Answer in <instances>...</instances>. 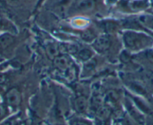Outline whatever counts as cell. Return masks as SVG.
<instances>
[{
    "label": "cell",
    "instance_id": "cell-1",
    "mask_svg": "<svg viewBox=\"0 0 153 125\" xmlns=\"http://www.w3.org/2000/svg\"><path fill=\"white\" fill-rule=\"evenodd\" d=\"M15 43V39L10 33L0 35V57H7L11 55Z\"/></svg>",
    "mask_w": 153,
    "mask_h": 125
},
{
    "label": "cell",
    "instance_id": "cell-2",
    "mask_svg": "<svg viewBox=\"0 0 153 125\" xmlns=\"http://www.w3.org/2000/svg\"><path fill=\"white\" fill-rule=\"evenodd\" d=\"M5 100L6 104L11 109H16L20 105L21 103V94L15 88L8 90L5 94Z\"/></svg>",
    "mask_w": 153,
    "mask_h": 125
},
{
    "label": "cell",
    "instance_id": "cell-3",
    "mask_svg": "<svg viewBox=\"0 0 153 125\" xmlns=\"http://www.w3.org/2000/svg\"><path fill=\"white\" fill-rule=\"evenodd\" d=\"M111 42L107 36H101L95 39L93 47L98 52H104L110 48Z\"/></svg>",
    "mask_w": 153,
    "mask_h": 125
},
{
    "label": "cell",
    "instance_id": "cell-4",
    "mask_svg": "<svg viewBox=\"0 0 153 125\" xmlns=\"http://www.w3.org/2000/svg\"><path fill=\"white\" fill-rule=\"evenodd\" d=\"M54 65L60 70H66L70 67L71 62L68 57L65 55H58L53 59Z\"/></svg>",
    "mask_w": 153,
    "mask_h": 125
},
{
    "label": "cell",
    "instance_id": "cell-5",
    "mask_svg": "<svg viewBox=\"0 0 153 125\" xmlns=\"http://www.w3.org/2000/svg\"><path fill=\"white\" fill-rule=\"evenodd\" d=\"M150 5L149 0H131L129 3V7L134 11H143Z\"/></svg>",
    "mask_w": 153,
    "mask_h": 125
},
{
    "label": "cell",
    "instance_id": "cell-6",
    "mask_svg": "<svg viewBox=\"0 0 153 125\" xmlns=\"http://www.w3.org/2000/svg\"><path fill=\"white\" fill-rule=\"evenodd\" d=\"M74 106V109L76 110V112L78 113H84L87 110L89 103H88L87 99L84 97H78L75 99Z\"/></svg>",
    "mask_w": 153,
    "mask_h": 125
},
{
    "label": "cell",
    "instance_id": "cell-7",
    "mask_svg": "<svg viewBox=\"0 0 153 125\" xmlns=\"http://www.w3.org/2000/svg\"><path fill=\"white\" fill-rule=\"evenodd\" d=\"M94 0H78L75 5V9L78 11H90L94 8Z\"/></svg>",
    "mask_w": 153,
    "mask_h": 125
},
{
    "label": "cell",
    "instance_id": "cell-8",
    "mask_svg": "<svg viewBox=\"0 0 153 125\" xmlns=\"http://www.w3.org/2000/svg\"><path fill=\"white\" fill-rule=\"evenodd\" d=\"M111 111L109 108L106 106L100 107L97 109L96 116L100 121H105L110 118Z\"/></svg>",
    "mask_w": 153,
    "mask_h": 125
},
{
    "label": "cell",
    "instance_id": "cell-9",
    "mask_svg": "<svg viewBox=\"0 0 153 125\" xmlns=\"http://www.w3.org/2000/svg\"><path fill=\"white\" fill-rule=\"evenodd\" d=\"M46 52L48 57L53 60L55 57H56L59 55V48L55 43H49L46 46Z\"/></svg>",
    "mask_w": 153,
    "mask_h": 125
},
{
    "label": "cell",
    "instance_id": "cell-10",
    "mask_svg": "<svg viewBox=\"0 0 153 125\" xmlns=\"http://www.w3.org/2000/svg\"><path fill=\"white\" fill-rule=\"evenodd\" d=\"M139 21L142 25L153 30V15L144 14V15L140 16Z\"/></svg>",
    "mask_w": 153,
    "mask_h": 125
},
{
    "label": "cell",
    "instance_id": "cell-11",
    "mask_svg": "<svg viewBox=\"0 0 153 125\" xmlns=\"http://www.w3.org/2000/svg\"><path fill=\"white\" fill-rule=\"evenodd\" d=\"M12 27V24L0 14V31H3L5 33H9L8 30L11 29Z\"/></svg>",
    "mask_w": 153,
    "mask_h": 125
},
{
    "label": "cell",
    "instance_id": "cell-12",
    "mask_svg": "<svg viewBox=\"0 0 153 125\" xmlns=\"http://www.w3.org/2000/svg\"><path fill=\"white\" fill-rule=\"evenodd\" d=\"M77 56L82 61L86 62L92 59V52L90 50L85 48V49H82L79 51L78 53H77Z\"/></svg>",
    "mask_w": 153,
    "mask_h": 125
},
{
    "label": "cell",
    "instance_id": "cell-13",
    "mask_svg": "<svg viewBox=\"0 0 153 125\" xmlns=\"http://www.w3.org/2000/svg\"><path fill=\"white\" fill-rule=\"evenodd\" d=\"M23 1H24V0H6L7 3L13 7L19 6V5H21V4L23 3Z\"/></svg>",
    "mask_w": 153,
    "mask_h": 125
},
{
    "label": "cell",
    "instance_id": "cell-14",
    "mask_svg": "<svg viewBox=\"0 0 153 125\" xmlns=\"http://www.w3.org/2000/svg\"><path fill=\"white\" fill-rule=\"evenodd\" d=\"M66 51L68 53H71V54H74V53L77 52V47H76L74 45H68L65 46Z\"/></svg>",
    "mask_w": 153,
    "mask_h": 125
},
{
    "label": "cell",
    "instance_id": "cell-15",
    "mask_svg": "<svg viewBox=\"0 0 153 125\" xmlns=\"http://www.w3.org/2000/svg\"><path fill=\"white\" fill-rule=\"evenodd\" d=\"M7 80V76L4 73L0 72V85L5 83Z\"/></svg>",
    "mask_w": 153,
    "mask_h": 125
},
{
    "label": "cell",
    "instance_id": "cell-16",
    "mask_svg": "<svg viewBox=\"0 0 153 125\" xmlns=\"http://www.w3.org/2000/svg\"><path fill=\"white\" fill-rule=\"evenodd\" d=\"M5 114H6V112H5V108H4L2 106L0 105V121L2 120V119H3Z\"/></svg>",
    "mask_w": 153,
    "mask_h": 125
},
{
    "label": "cell",
    "instance_id": "cell-17",
    "mask_svg": "<svg viewBox=\"0 0 153 125\" xmlns=\"http://www.w3.org/2000/svg\"><path fill=\"white\" fill-rule=\"evenodd\" d=\"M74 125H92L89 122H88L87 121H77L74 123Z\"/></svg>",
    "mask_w": 153,
    "mask_h": 125
},
{
    "label": "cell",
    "instance_id": "cell-18",
    "mask_svg": "<svg viewBox=\"0 0 153 125\" xmlns=\"http://www.w3.org/2000/svg\"><path fill=\"white\" fill-rule=\"evenodd\" d=\"M150 5H151V6L153 8V0H151V1H150Z\"/></svg>",
    "mask_w": 153,
    "mask_h": 125
},
{
    "label": "cell",
    "instance_id": "cell-19",
    "mask_svg": "<svg viewBox=\"0 0 153 125\" xmlns=\"http://www.w3.org/2000/svg\"><path fill=\"white\" fill-rule=\"evenodd\" d=\"M1 59H2V58H1V57H0V60H1Z\"/></svg>",
    "mask_w": 153,
    "mask_h": 125
}]
</instances>
